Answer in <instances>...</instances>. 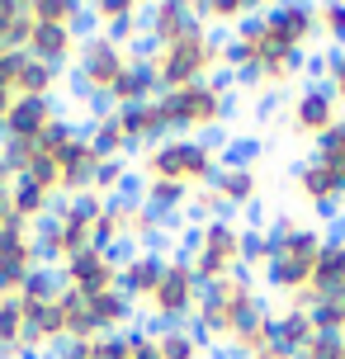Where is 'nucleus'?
I'll return each mask as SVG.
<instances>
[{
  "label": "nucleus",
  "mask_w": 345,
  "mask_h": 359,
  "mask_svg": "<svg viewBox=\"0 0 345 359\" xmlns=\"http://www.w3.org/2000/svg\"><path fill=\"white\" fill-rule=\"evenodd\" d=\"M86 317L100 336H123L128 326H133V303H128L119 288L109 293H100V298H86Z\"/></svg>",
  "instance_id": "18"
},
{
  "label": "nucleus",
  "mask_w": 345,
  "mask_h": 359,
  "mask_svg": "<svg viewBox=\"0 0 345 359\" xmlns=\"http://www.w3.org/2000/svg\"><path fill=\"white\" fill-rule=\"evenodd\" d=\"M15 217V208H10V189H0V227Z\"/></svg>",
  "instance_id": "43"
},
{
  "label": "nucleus",
  "mask_w": 345,
  "mask_h": 359,
  "mask_svg": "<svg viewBox=\"0 0 345 359\" xmlns=\"http://www.w3.org/2000/svg\"><path fill=\"white\" fill-rule=\"evenodd\" d=\"M29 15H34V24H72V15H76V5L72 0H34L29 5Z\"/></svg>",
  "instance_id": "33"
},
{
  "label": "nucleus",
  "mask_w": 345,
  "mask_h": 359,
  "mask_svg": "<svg viewBox=\"0 0 345 359\" xmlns=\"http://www.w3.org/2000/svg\"><path fill=\"white\" fill-rule=\"evenodd\" d=\"M128 359H161L151 331H128Z\"/></svg>",
  "instance_id": "41"
},
{
  "label": "nucleus",
  "mask_w": 345,
  "mask_h": 359,
  "mask_svg": "<svg viewBox=\"0 0 345 359\" xmlns=\"http://www.w3.org/2000/svg\"><path fill=\"white\" fill-rule=\"evenodd\" d=\"M312 317L308 312H298V307H284V312H274V326H270V341L274 345H284L289 355H303L312 345Z\"/></svg>",
  "instance_id": "21"
},
{
  "label": "nucleus",
  "mask_w": 345,
  "mask_h": 359,
  "mask_svg": "<svg viewBox=\"0 0 345 359\" xmlns=\"http://www.w3.org/2000/svg\"><path fill=\"white\" fill-rule=\"evenodd\" d=\"M86 137H90V147H95V156H100V161H123V151L133 147V142H128V133H123V123H119V114L95 118Z\"/></svg>",
  "instance_id": "24"
},
{
  "label": "nucleus",
  "mask_w": 345,
  "mask_h": 359,
  "mask_svg": "<svg viewBox=\"0 0 345 359\" xmlns=\"http://www.w3.org/2000/svg\"><path fill=\"white\" fill-rule=\"evenodd\" d=\"M10 208H15V217L19 222H43V217L53 213V194H43L38 184H29V180H15L10 184Z\"/></svg>",
  "instance_id": "25"
},
{
  "label": "nucleus",
  "mask_w": 345,
  "mask_h": 359,
  "mask_svg": "<svg viewBox=\"0 0 345 359\" xmlns=\"http://www.w3.org/2000/svg\"><path fill=\"white\" fill-rule=\"evenodd\" d=\"M265 274V288L270 293H303L308 288V279H312V265L308 260H293V255H270V265L260 269Z\"/></svg>",
  "instance_id": "22"
},
{
  "label": "nucleus",
  "mask_w": 345,
  "mask_h": 359,
  "mask_svg": "<svg viewBox=\"0 0 345 359\" xmlns=\"http://www.w3.org/2000/svg\"><path fill=\"white\" fill-rule=\"evenodd\" d=\"M165 265H170V260H165L161 251H142L123 274H119V293H123L128 303H151V293H156V284H161Z\"/></svg>",
  "instance_id": "14"
},
{
  "label": "nucleus",
  "mask_w": 345,
  "mask_h": 359,
  "mask_svg": "<svg viewBox=\"0 0 345 359\" xmlns=\"http://www.w3.org/2000/svg\"><path fill=\"white\" fill-rule=\"evenodd\" d=\"M62 269H48V265H34L29 269V279H24V288H19V307L24 312H34V307H53L57 298H62Z\"/></svg>",
  "instance_id": "23"
},
{
  "label": "nucleus",
  "mask_w": 345,
  "mask_h": 359,
  "mask_svg": "<svg viewBox=\"0 0 345 359\" xmlns=\"http://www.w3.org/2000/svg\"><path fill=\"white\" fill-rule=\"evenodd\" d=\"M53 123H57L53 100H24V95H19L15 109H10V118H5V128H0V137H10V142H38Z\"/></svg>",
  "instance_id": "10"
},
{
  "label": "nucleus",
  "mask_w": 345,
  "mask_h": 359,
  "mask_svg": "<svg viewBox=\"0 0 345 359\" xmlns=\"http://www.w3.org/2000/svg\"><path fill=\"white\" fill-rule=\"evenodd\" d=\"M38 156V147L34 142H10V137H0V161L10 165V175H24V170H29V161H34Z\"/></svg>",
  "instance_id": "34"
},
{
  "label": "nucleus",
  "mask_w": 345,
  "mask_h": 359,
  "mask_svg": "<svg viewBox=\"0 0 345 359\" xmlns=\"http://www.w3.org/2000/svg\"><path fill=\"white\" fill-rule=\"evenodd\" d=\"M156 95H161L156 67H151V62H133V57H128L123 76H119V81H114V90H109V104H114V109H128V104H151Z\"/></svg>",
  "instance_id": "12"
},
{
  "label": "nucleus",
  "mask_w": 345,
  "mask_h": 359,
  "mask_svg": "<svg viewBox=\"0 0 345 359\" xmlns=\"http://www.w3.org/2000/svg\"><path fill=\"white\" fill-rule=\"evenodd\" d=\"M90 10H95V19H100L104 38H114L119 48H133V43H137V34H142V5H137V0H100Z\"/></svg>",
  "instance_id": "13"
},
{
  "label": "nucleus",
  "mask_w": 345,
  "mask_h": 359,
  "mask_svg": "<svg viewBox=\"0 0 345 359\" xmlns=\"http://www.w3.org/2000/svg\"><path fill=\"white\" fill-rule=\"evenodd\" d=\"M293 189L308 198V203H317V208H336L345 198V180L336 170H327L322 161H308V165L293 170Z\"/></svg>",
  "instance_id": "15"
},
{
  "label": "nucleus",
  "mask_w": 345,
  "mask_h": 359,
  "mask_svg": "<svg viewBox=\"0 0 345 359\" xmlns=\"http://www.w3.org/2000/svg\"><path fill=\"white\" fill-rule=\"evenodd\" d=\"M57 86H62V72H57V67L24 57V67H19V95H24V100H53Z\"/></svg>",
  "instance_id": "26"
},
{
  "label": "nucleus",
  "mask_w": 345,
  "mask_h": 359,
  "mask_svg": "<svg viewBox=\"0 0 345 359\" xmlns=\"http://www.w3.org/2000/svg\"><path fill=\"white\" fill-rule=\"evenodd\" d=\"M317 34L341 43V53H345V5H317Z\"/></svg>",
  "instance_id": "36"
},
{
  "label": "nucleus",
  "mask_w": 345,
  "mask_h": 359,
  "mask_svg": "<svg viewBox=\"0 0 345 359\" xmlns=\"http://www.w3.org/2000/svg\"><path fill=\"white\" fill-rule=\"evenodd\" d=\"M57 170H62V194H67V198L90 194L95 170H100V156H95V147H90L86 133H76L72 142L57 151Z\"/></svg>",
  "instance_id": "9"
},
{
  "label": "nucleus",
  "mask_w": 345,
  "mask_h": 359,
  "mask_svg": "<svg viewBox=\"0 0 345 359\" xmlns=\"http://www.w3.org/2000/svg\"><path fill=\"white\" fill-rule=\"evenodd\" d=\"M194 10H199L203 24H218L222 34H227V29H236L246 15H255L260 5H251V0H203V5H194Z\"/></svg>",
  "instance_id": "28"
},
{
  "label": "nucleus",
  "mask_w": 345,
  "mask_h": 359,
  "mask_svg": "<svg viewBox=\"0 0 345 359\" xmlns=\"http://www.w3.org/2000/svg\"><path fill=\"white\" fill-rule=\"evenodd\" d=\"M255 161H260V142L222 147V170H255Z\"/></svg>",
  "instance_id": "37"
},
{
  "label": "nucleus",
  "mask_w": 345,
  "mask_h": 359,
  "mask_svg": "<svg viewBox=\"0 0 345 359\" xmlns=\"http://www.w3.org/2000/svg\"><path fill=\"white\" fill-rule=\"evenodd\" d=\"M142 34L156 43V48H170L180 38H199L208 34V24L199 19L194 5L184 0H161V5H142Z\"/></svg>",
  "instance_id": "6"
},
{
  "label": "nucleus",
  "mask_w": 345,
  "mask_h": 359,
  "mask_svg": "<svg viewBox=\"0 0 345 359\" xmlns=\"http://www.w3.org/2000/svg\"><path fill=\"white\" fill-rule=\"evenodd\" d=\"M10 184H15V175H10V165L0 161V189H10Z\"/></svg>",
  "instance_id": "44"
},
{
  "label": "nucleus",
  "mask_w": 345,
  "mask_h": 359,
  "mask_svg": "<svg viewBox=\"0 0 345 359\" xmlns=\"http://www.w3.org/2000/svg\"><path fill=\"white\" fill-rule=\"evenodd\" d=\"M189 265L199 274V284L232 279L236 269H241V227H236L232 217H218V222L199 227V251H194Z\"/></svg>",
  "instance_id": "5"
},
{
  "label": "nucleus",
  "mask_w": 345,
  "mask_h": 359,
  "mask_svg": "<svg viewBox=\"0 0 345 359\" xmlns=\"http://www.w3.org/2000/svg\"><path fill=\"white\" fill-rule=\"evenodd\" d=\"M327 90L336 95V104H345V53L331 57V67H327Z\"/></svg>",
  "instance_id": "42"
},
{
  "label": "nucleus",
  "mask_w": 345,
  "mask_h": 359,
  "mask_svg": "<svg viewBox=\"0 0 345 359\" xmlns=\"http://www.w3.org/2000/svg\"><path fill=\"white\" fill-rule=\"evenodd\" d=\"M308 288L317 293V298H341L345 293V241H327V246H322Z\"/></svg>",
  "instance_id": "19"
},
{
  "label": "nucleus",
  "mask_w": 345,
  "mask_h": 359,
  "mask_svg": "<svg viewBox=\"0 0 345 359\" xmlns=\"http://www.w3.org/2000/svg\"><path fill=\"white\" fill-rule=\"evenodd\" d=\"M76 53H81V43L72 38V29H62V24H34V43H29L34 62H48L57 72H67V62Z\"/></svg>",
  "instance_id": "16"
},
{
  "label": "nucleus",
  "mask_w": 345,
  "mask_h": 359,
  "mask_svg": "<svg viewBox=\"0 0 345 359\" xmlns=\"http://www.w3.org/2000/svg\"><path fill=\"white\" fill-rule=\"evenodd\" d=\"M119 114V123H123V133H128V142L133 147H161L170 133H165V123H161V114H156V100L151 104H128V109H114Z\"/></svg>",
  "instance_id": "17"
},
{
  "label": "nucleus",
  "mask_w": 345,
  "mask_h": 359,
  "mask_svg": "<svg viewBox=\"0 0 345 359\" xmlns=\"http://www.w3.org/2000/svg\"><path fill=\"white\" fill-rule=\"evenodd\" d=\"M90 359H128V331L123 336H100V341H90Z\"/></svg>",
  "instance_id": "40"
},
{
  "label": "nucleus",
  "mask_w": 345,
  "mask_h": 359,
  "mask_svg": "<svg viewBox=\"0 0 345 359\" xmlns=\"http://www.w3.org/2000/svg\"><path fill=\"white\" fill-rule=\"evenodd\" d=\"M199 274H194V265L189 260H170L161 274V284H156V293H151V336L156 331H165V326H180L194 317V307H199Z\"/></svg>",
  "instance_id": "3"
},
{
  "label": "nucleus",
  "mask_w": 345,
  "mask_h": 359,
  "mask_svg": "<svg viewBox=\"0 0 345 359\" xmlns=\"http://www.w3.org/2000/svg\"><path fill=\"white\" fill-rule=\"evenodd\" d=\"M156 114H161L165 133H213L232 114V100H227V90L203 81V86H189V90L156 95Z\"/></svg>",
  "instance_id": "2"
},
{
  "label": "nucleus",
  "mask_w": 345,
  "mask_h": 359,
  "mask_svg": "<svg viewBox=\"0 0 345 359\" xmlns=\"http://www.w3.org/2000/svg\"><path fill=\"white\" fill-rule=\"evenodd\" d=\"M208 189L222 198L227 213H232V208H255V198H260V175H255V170H218Z\"/></svg>",
  "instance_id": "20"
},
{
  "label": "nucleus",
  "mask_w": 345,
  "mask_h": 359,
  "mask_svg": "<svg viewBox=\"0 0 345 359\" xmlns=\"http://www.w3.org/2000/svg\"><path fill=\"white\" fill-rule=\"evenodd\" d=\"M341 123V104H336V95L327 90V81H312L308 90H298L293 95V109H289V128L298 137H327L331 128Z\"/></svg>",
  "instance_id": "7"
},
{
  "label": "nucleus",
  "mask_w": 345,
  "mask_h": 359,
  "mask_svg": "<svg viewBox=\"0 0 345 359\" xmlns=\"http://www.w3.org/2000/svg\"><path fill=\"white\" fill-rule=\"evenodd\" d=\"M222 170V137H165L142 156L147 180H175L184 189H208Z\"/></svg>",
  "instance_id": "1"
},
{
  "label": "nucleus",
  "mask_w": 345,
  "mask_h": 359,
  "mask_svg": "<svg viewBox=\"0 0 345 359\" xmlns=\"http://www.w3.org/2000/svg\"><path fill=\"white\" fill-rule=\"evenodd\" d=\"M274 255V241L265 227H246L241 232V269H265Z\"/></svg>",
  "instance_id": "30"
},
{
  "label": "nucleus",
  "mask_w": 345,
  "mask_h": 359,
  "mask_svg": "<svg viewBox=\"0 0 345 359\" xmlns=\"http://www.w3.org/2000/svg\"><path fill=\"white\" fill-rule=\"evenodd\" d=\"M222 213H227V208H222V198L213 194V189H194V194H189V217H194V222L208 227V222H218Z\"/></svg>",
  "instance_id": "35"
},
{
  "label": "nucleus",
  "mask_w": 345,
  "mask_h": 359,
  "mask_svg": "<svg viewBox=\"0 0 345 359\" xmlns=\"http://www.w3.org/2000/svg\"><path fill=\"white\" fill-rule=\"evenodd\" d=\"M62 284L76 288L81 298H100V293H109V288H119V269L104 260V251H95V246H86V251H76L67 265H62Z\"/></svg>",
  "instance_id": "8"
},
{
  "label": "nucleus",
  "mask_w": 345,
  "mask_h": 359,
  "mask_svg": "<svg viewBox=\"0 0 345 359\" xmlns=\"http://www.w3.org/2000/svg\"><path fill=\"white\" fill-rule=\"evenodd\" d=\"M0 57H5V43H0Z\"/></svg>",
  "instance_id": "45"
},
{
  "label": "nucleus",
  "mask_w": 345,
  "mask_h": 359,
  "mask_svg": "<svg viewBox=\"0 0 345 359\" xmlns=\"http://www.w3.org/2000/svg\"><path fill=\"white\" fill-rule=\"evenodd\" d=\"M156 350H161V359H203L208 355V350L189 336V326H165V331H156Z\"/></svg>",
  "instance_id": "29"
},
{
  "label": "nucleus",
  "mask_w": 345,
  "mask_h": 359,
  "mask_svg": "<svg viewBox=\"0 0 345 359\" xmlns=\"http://www.w3.org/2000/svg\"><path fill=\"white\" fill-rule=\"evenodd\" d=\"M189 194H194V189H184L175 180H147L142 208L147 213H184V208H189Z\"/></svg>",
  "instance_id": "27"
},
{
  "label": "nucleus",
  "mask_w": 345,
  "mask_h": 359,
  "mask_svg": "<svg viewBox=\"0 0 345 359\" xmlns=\"http://www.w3.org/2000/svg\"><path fill=\"white\" fill-rule=\"evenodd\" d=\"M72 137H76V128L67 123V118H57V123L48 128V133H43V137H38L34 147H38V151H43V156H57V151H62V147L72 142Z\"/></svg>",
  "instance_id": "39"
},
{
  "label": "nucleus",
  "mask_w": 345,
  "mask_h": 359,
  "mask_svg": "<svg viewBox=\"0 0 345 359\" xmlns=\"http://www.w3.org/2000/svg\"><path fill=\"white\" fill-rule=\"evenodd\" d=\"M19 180H29V184H38V189H43V194H62V170H57V156H43V151H38L34 161H29V170H24V175Z\"/></svg>",
  "instance_id": "31"
},
{
  "label": "nucleus",
  "mask_w": 345,
  "mask_h": 359,
  "mask_svg": "<svg viewBox=\"0 0 345 359\" xmlns=\"http://www.w3.org/2000/svg\"><path fill=\"white\" fill-rule=\"evenodd\" d=\"M265 24H270V38L289 48H308L317 38V5H274L265 10Z\"/></svg>",
  "instance_id": "11"
},
{
  "label": "nucleus",
  "mask_w": 345,
  "mask_h": 359,
  "mask_svg": "<svg viewBox=\"0 0 345 359\" xmlns=\"http://www.w3.org/2000/svg\"><path fill=\"white\" fill-rule=\"evenodd\" d=\"M81 62H76V76H72V90L76 95H86V100H109V90L114 81L123 76L128 67V48H119L114 38L104 34H95L81 43Z\"/></svg>",
  "instance_id": "4"
},
{
  "label": "nucleus",
  "mask_w": 345,
  "mask_h": 359,
  "mask_svg": "<svg viewBox=\"0 0 345 359\" xmlns=\"http://www.w3.org/2000/svg\"><path fill=\"white\" fill-rule=\"evenodd\" d=\"M123 180H128L123 161H100V170H95V184H90V194L109 198V194H119V184H123Z\"/></svg>",
  "instance_id": "38"
},
{
  "label": "nucleus",
  "mask_w": 345,
  "mask_h": 359,
  "mask_svg": "<svg viewBox=\"0 0 345 359\" xmlns=\"http://www.w3.org/2000/svg\"><path fill=\"white\" fill-rule=\"evenodd\" d=\"M317 161L327 165V170H336V175L345 180V118L336 128H331L327 137H317Z\"/></svg>",
  "instance_id": "32"
}]
</instances>
